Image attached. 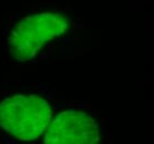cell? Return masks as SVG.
I'll return each instance as SVG.
<instances>
[{
	"mask_svg": "<svg viewBox=\"0 0 154 144\" xmlns=\"http://www.w3.org/2000/svg\"><path fill=\"white\" fill-rule=\"evenodd\" d=\"M69 28V20L61 14L43 12L21 19L8 39L9 52L18 61L35 58L47 43Z\"/></svg>",
	"mask_w": 154,
	"mask_h": 144,
	"instance_id": "cell-2",
	"label": "cell"
},
{
	"mask_svg": "<svg viewBox=\"0 0 154 144\" xmlns=\"http://www.w3.org/2000/svg\"><path fill=\"white\" fill-rule=\"evenodd\" d=\"M51 115L49 102L37 94H16L0 103V127L22 141L41 136Z\"/></svg>",
	"mask_w": 154,
	"mask_h": 144,
	"instance_id": "cell-1",
	"label": "cell"
},
{
	"mask_svg": "<svg viewBox=\"0 0 154 144\" xmlns=\"http://www.w3.org/2000/svg\"><path fill=\"white\" fill-rule=\"evenodd\" d=\"M100 141L97 121L88 113L70 110L60 113L46 129L47 144H91Z\"/></svg>",
	"mask_w": 154,
	"mask_h": 144,
	"instance_id": "cell-3",
	"label": "cell"
}]
</instances>
